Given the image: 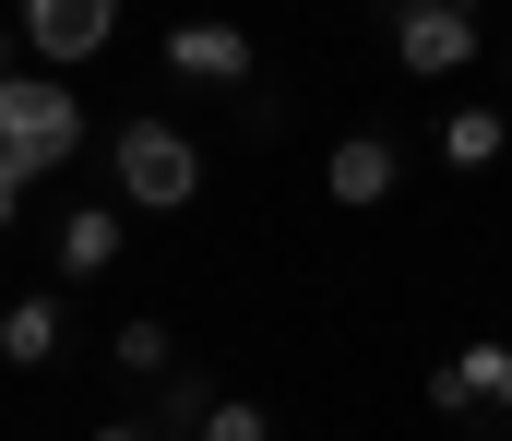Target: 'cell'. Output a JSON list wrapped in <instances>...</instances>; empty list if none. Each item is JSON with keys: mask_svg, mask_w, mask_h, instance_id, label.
<instances>
[{"mask_svg": "<svg viewBox=\"0 0 512 441\" xmlns=\"http://www.w3.org/2000/svg\"><path fill=\"white\" fill-rule=\"evenodd\" d=\"M96 441H167V430H155V418H108Z\"/></svg>", "mask_w": 512, "mask_h": 441, "instance_id": "cell-14", "label": "cell"}, {"mask_svg": "<svg viewBox=\"0 0 512 441\" xmlns=\"http://www.w3.org/2000/svg\"><path fill=\"white\" fill-rule=\"evenodd\" d=\"M108 358H120L131 382H167V370H179V346H167V322H120V334H108Z\"/></svg>", "mask_w": 512, "mask_h": 441, "instance_id": "cell-11", "label": "cell"}, {"mask_svg": "<svg viewBox=\"0 0 512 441\" xmlns=\"http://www.w3.org/2000/svg\"><path fill=\"white\" fill-rule=\"evenodd\" d=\"M429 406H441V418H489V406H512V346H501V334L453 346V358L429 370Z\"/></svg>", "mask_w": 512, "mask_h": 441, "instance_id": "cell-4", "label": "cell"}, {"mask_svg": "<svg viewBox=\"0 0 512 441\" xmlns=\"http://www.w3.org/2000/svg\"><path fill=\"white\" fill-rule=\"evenodd\" d=\"M489 36H477V0H393V60L405 72H465Z\"/></svg>", "mask_w": 512, "mask_h": 441, "instance_id": "cell-3", "label": "cell"}, {"mask_svg": "<svg viewBox=\"0 0 512 441\" xmlns=\"http://www.w3.org/2000/svg\"><path fill=\"white\" fill-rule=\"evenodd\" d=\"M191 441H274V418H262V406H239V394H215V406H203V430Z\"/></svg>", "mask_w": 512, "mask_h": 441, "instance_id": "cell-13", "label": "cell"}, {"mask_svg": "<svg viewBox=\"0 0 512 441\" xmlns=\"http://www.w3.org/2000/svg\"><path fill=\"white\" fill-rule=\"evenodd\" d=\"M0 72H12V60H0Z\"/></svg>", "mask_w": 512, "mask_h": 441, "instance_id": "cell-16", "label": "cell"}, {"mask_svg": "<svg viewBox=\"0 0 512 441\" xmlns=\"http://www.w3.org/2000/svg\"><path fill=\"white\" fill-rule=\"evenodd\" d=\"M167 72H191V84H251V36H239V24H167Z\"/></svg>", "mask_w": 512, "mask_h": 441, "instance_id": "cell-7", "label": "cell"}, {"mask_svg": "<svg viewBox=\"0 0 512 441\" xmlns=\"http://www.w3.org/2000/svg\"><path fill=\"white\" fill-rule=\"evenodd\" d=\"M84 144V108L60 72H0V179H48Z\"/></svg>", "mask_w": 512, "mask_h": 441, "instance_id": "cell-1", "label": "cell"}, {"mask_svg": "<svg viewBox=\"0 0 512 441\" xmlns=\"http://www.w3.org/2000/svg\"><path fill=\"white\" fill-rule=\"evenodd\" d=\"M0 358H12V370H48V358H60V298H12V310H0Z\"/></svg>", "mask_w": 512, "mask_h": 441, "instance_id": "cell-8", "label": "cell"}, {"mask_svg": "<svg viewBox=\"0 0 512 441\" xmlns=\"http://www.w3.org/2000/svg\"><path fill=\"white\" fill-rule=\"evenodd\" d=\"M501 144H512V120H501V108H453V120H441V155H453V167H489Z\"/></svg>", "mask_w": 512, "mask_h": 441, "instance_id": "cell-10", "label": "cell"}, {"mask_svg": "<svg viewBox=\"0 0 512 441\" xmlns=\"http://www.w3.org/2000/svg\"><path fill=\"white\" fill-rule=\"evenodd\" d=\"M12 215H24V179H0V239H12Z\"/></svg>", "mask_w": 512, "mask_h": 441, "instance_id": "cell-15", "label": "cell"}, {"mask_svg": "<svg viewBox=\"0 0 512 441\" xmlns=\"http://www.w3.org/2000/svg\"><path fill=\"white\" fill-rule=\"evenodd\" d=\"M108 24H120V0H24L36 60H96V48H108Z\"/></svg>", "mask_w": 512, "mask_h": 441, "instance_id": "cell-5", "label": "cell"}, {"mask_svg": "<svg viewBox=\"0 0 512 441\" xmlns=\"http://www.w3.org/2000/svg\"><path fill=\"white\" fill-rule=\"evenodd\" d=\"M393 167H405V155H393V132H346V144L322 155V191H334L346 215H370V203L393 191Z\"/></svg>", "mask_w": 512, "mask_h": 441, "instance_id": "cell-6", "label": "cell"}, {"mask_svg": "<svg viewBox=\"0 0 512 441\" xmlns=\"http://www.w3.org/2000/svg\"><path fill=\"white\" fill-rule=\"evenodd\" d=\"M108 167H120L131 203H155V215H179V203L203 191V144H191L179 120H131L120 144H108Z\"/></svg>", "mask_w": 512, "mask_h": 441, "instance_id": "cell-2", "label": "cell"}, {"mask_svg": "<svg viewBox=\"0 0 512 441\" xmlns=\"http://www.w3.org/2000/svg\"><path fill=\"white\" fill-rule=\"evenodd\" d=\"M108 263H120V215H108V203L60 215V275H108Z\"/></svg>", "mask_w": 512, "mask_h": 441, "instance_id": "cell-9", "label": "cell"}, {"mask_svg": "<svg viewBox=\"0 0 512 441\" xmlns=\"http://www.w3.org/2000/svg\"><path fill=\"white\" fill-rule=\"evenodd\" d=\"M203 406H215V382H203V370H167V382H155V430H167V441L203 430Z\"/></svg>", "mask_w": 512, "mask_h": 441, "instance_id": "cell-12", "label": "cell"}]
</instances>
